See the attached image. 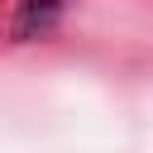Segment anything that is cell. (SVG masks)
Segmentation results:
<instances>
[{"instance_id":"6da1fadb","label":"cell","mask_w":153,"mask_h":153,"mask_svg":"<svg viewBox=\"0 0 153 153\" xmlns=\"http://www.w3.org/2000/svg\"><path fill=\"white\" fill-rule=\"evenodd\" d=\"M62 10H67V0H19V10H14V24H10L14 43H33V38H48V33L57 29Z\"/></svg>"}]
</instances>
